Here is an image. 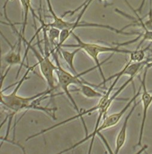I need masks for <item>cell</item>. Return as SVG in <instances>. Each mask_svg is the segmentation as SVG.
Segmentation results:
<instances>
[{"instance_id":"cell-1","label":"cell","mask_w":152,"mask_h":154,"mask_svg":"<svg viewBox=\"0 0 152 154\" xmlns=\"http://www.w3.org/2000/svg\"><path fill=\"white\" fill-rule=\"evenodd\" d=\"M37 66V64L33 66L29 67L26 73L18 82L17 86L13 91L11 93L8 95H5L2 91L0 92V99L1 103L3 106L7 109L11 111V116H13L17 113L23 110H29V109H35L38 110L44 111L50 115L49 112L52 111V109H48L46 107H41L39 105L40 100H42L46 98H47V94L52 92L53 89H49L45 91H43L41 93L38 94L32 97H23L18 95L17 91L19 89L20 86L26 79L29 72L31 70H32L35 67Z\"/></svg>"},{"instance_id":"cell-2","label":"cell","mask_w":152,"mask_h":154,"mask_svg":"<svg viewBox=\"0 0 152 154\" xmlns=\"http://www.w3.org/2000/svg\"><path fill=\"white\" fill-rule=\"evenodd\" d=\"M71 35L74 37V38L77 42V45H63L62 48H80L81 50H83L92 60L94 61V62L96 63V66L97 68H98V70L99 71V73L102 76L103 79V82L100 84L104 85V87L105 88V84H106V79L104 76V75L102 72V70L101 69V65L105 62L100 63L99 59H98V55L101 53H106V52H118V53H124V54H130L132 51H129L126 49H122L120 48L119 46H116V47H109V46H105L100 45L96 43H86L84 42L81 40V38L77 36L75 33L73 32H72Z\"/></svg>"},{"instance_id":"cell-3","label":"cell","mask_w":152,"mask_h":154,"mask_svg":"<svg viewBox=\"0 0 152 154\" xmlns=\"http://www.w3.org/2000/svg\"><path fill=\"white\" fill-rule=\"evenodd\" d=\"M58 54V52H56V51L51 53V55L54 58V60H55V63H56V65L58 67V69L55 71V73L57 76L58 86L63 90L64 93L67 95V96L68 97V98L70 99V100L72 103V104H73L74 109H76V111L79 113L80 111H79V109L78 108V106L76 104V101H74V100L72 97V96L70 94V91L68 89V88L70 85H77L78 86L79 85H80L81 84H83V83L88 84V85H90L93 87H97V86L92 85L90 83H88V82H86L85 80H84L83 79H81V76L87 73L88 72H90V71H92L93 70H95V69L97 68V67L95 66V67H93V68H92L89 70H87L85 72H83V73H81L80 74L72 75L70 73L68 72L67 71H66L65 70H64L62 68V67L61 66V64L59 63Z\"/></svg>"},{"instance_id":"cell-4","label":"cell","mask_w":152,"mask_h":154,"mask_svg":"<svg viewBox=\"0 0 152 154\" xmlns=\"http://www.w3.org/2000/svg\"><path fill=\"white\" fill-rule=\"evenodd\" d=\"M141 89H142V85L141 84L140 88L138 91V92L137 93L135 94V95L132 97V98L129 101V102L127 103V104L123 108L122 110H121L120 112L115 113H113L108 116H106L103 121L102 124L96 130H94L93 131V133H92L89 136H86L85 138H84L83 139H82L81 140L79 141L78 142L76 143V144H74L73 146L67 148V149H65L62 151H61V152H59V154H63L65 152H67L71 149H75V148L78 146L79 145H81L82 143H83L84 142L87 141L88 140H89V139L92 138V140L90 142V145L89 146V151H88V154H90L91 152L92 151V146H93V143L94 142V139L96 136V134H99L102 131L107 129V128H111L113 127H114L115 125H116L120 121V120L121 119L122 117L124 115V114L125 113V112L128 110V109L131 107V106L132 105V104L136 100L137 98H138V97L140 95L141 92Z\"/></svg>"},{"instance_id":"cell-5","label":"cell","mask_w":152,"mask_h":154,"mask_svg":"<svg viewBox=\"0 0 152 154\" xmlns=\"http://www.w3.org/2000/svg\"><path fill=\"white\" fill-rule=\"evenodd\" d=\"M20 37L23 43H25V44L26 45V49H28V51L29 49H31L33 52L36 58L37 59V64L40 66L41 73L46 80L49 86V89L54 90L57 88L55 85V80L54 77V72H55V71L58 69V67L56 65L53 64L50 60V56L51 55L50 49L49 48H44V54L41 55L31 44L35 38L34 36L29 42H28L25 40V37H22L21 35Z\"/></svg>"},{"instance_id":"cell-6","label":"cell","mask_w":152,"mask_h":154,"mask_svg":"<svg viewBox=\"0 0 152 154\" xmlns=\"http://www.w3.org/2000/svg\"><path fill=\"white\" fill-rule=\"evenodd\" d=\"M150 67L149 65V63H148L145 67L143 77V79L141 80V83L142 85V91H143V92L141 94V101L143 102V118H142L141 124V127H140L138 142V144L137 145V146L141 145L143 133H144V127H145V124H146V121L147 119L148 110L152 104V94L150 91L147 90V87H146V84L147 73L148 70L149 69Z\"/></svg>"},{"instance_id":"cell-7","label":"cell","mask_w":152,"mask_h":154,"mask_svg":"<svg viewBox=\"0 0 152 154\" xmlns=\"http://www.w3.org/2000/svg\"><path fill=\"white\" fill-rule=\"evenodd\" d=\"M140 101L137 103L136 100L134 102V105L131 109V110H130L129 113H128V115L126 116L125 121L123 123L122 127L119 131V133L117 134L116 140V149H115V151H114V154H118L120 151V150L121 149V148L124 146L125 142H126V134H127V127H128V121L129 118H131V115H132L134 110L135 109L136 107L140 104Z\"/></svg>"},{"instance_id":"cell-8","label":"cell","mask_w":152,"mask_h":154,"mask_svg":"<svg viewBox=\"0 0 152 154\" xmlns=\"http://www.w3.org/2000/svg\"><path fill=\"white\" fill-rule=\"evenodd\" d=\"M20 2L23 10V23H22V31L20 32V34L23 37H25V28L27 25V20H28V16L29 11H31L33 16L34 19V26H35V18L39 19L38 16L35 13L34 10L32 8V4H31V0H20Z\"/></svg>"},{"instance_id":"cell-9","label":"cell","mask_w":152,"mask_h":154,"mask_svg":"<svg viewBox=\"0 0 152 154\" xmlns=\"http://www.w3.org/2000/svg\"><path fill=\"white\" fill-rule=\"evenodd\" d=\"M17 43H16L14 46H11V50L4 57V60L5 62V63L9 66H12L14 65L17 64H20L23 65V62L22 61L21 55H20V49L18 50V51H16V46Z\"/></svg>"},{"instance_id":"cell-10","label":"cell","mask_w":152,"mask_h":154,"mask_svg":"<svg viewBox=\"0 0 152 154\" xmlns=\"http://www.w3.org/2000/svg\"><path fill=\"white\" fill-rule=\"evenodd\" d=\"M81 49L80 48H77L75 51L70 52L67 51H65L61 48L59 51H58V53L61 54V56L62 57L63 59L65 60V61L67 63L71 71L75 74L77 75V72L76 71L74 65V60L75 55L77 54V53L80 51Z\"/></svg>"},{"instance_id":"cell-11","label":"cell","mask_w":152,"mask_h":154,"mask_svg":"<svg viewBox=\"0 0 152 154\" xmlns=\"http://www.w3.org/2000/svg\"><path fill=\"white\" fill-rule=\"evenodd\" d=\"M92 87L93 86L86 83H83L78 86L79 91L85 97H87L88 98H101L103 96L104 94L95 90Z\"/></svg>"},{"instance_id":"cell-12","label":"cell","mask_w":152,"mask_h":154,"mask_svg":"<svg viewBox=\"0 0 152 154\" xmlns=\"http://www.w3.org/2000/svg\"><path fill=\"white\" fill-rule=\"evenodd\" d=\"M134 23H135V24H133V25H137V26H140L144 29V33L141 34L140 35H139V36L138 37V38H140L141 37L142 38L140 43H139L138 46L137 47V49H139V48L140 47V46L142 45V43L144 42H145V41L152 42V31L148 29L143 25H142V24H141V23H138L136 21H134Z\"/></svg>"},{"instance_id":"cell-13","label":"cell","mask_w":152,"mask_h":154,"mask_svg":"<svg viewBox=\"0 0 152 154\" xmlns=\"http://www.w3.org/2000/svg\"><path fill=\"white\" fill-rule=\"evenodd\" d=\"M147 50L146 49H137L135 51H132L129 55H130V61L132 62H142L144 61V59L145 58L146 54L145 51Z\"/></svg>"},{"instance_id":"cell-14","label":"cell","mask_w":152,"mask_h":154,"mask_svg":"<svg viewBox=\"0 0 152 154\" xmlns=\"http://www.w3.org/2000/svg\"><path fill=\"white\" fill-rule=\"evenodd\" d=\"M133 10H134V12L135 13V15L137 16V19H135V21H136V22H137L143 25L146 28H147L149 30L152 31V14H149V18H148V19L146 20V21L143 22V19L141 18L137 14V11L135 10H134V9H133Z\"/></svg>"},{"instance_id":"cell-15","label":"cell","mask_w":152,"mask_h":154,"mask_svg":"<svg viewBox=\"0 0 152 154\" xmlns=\"http://www.w3.org/2000/svg\"><path fill=\"white\" fill-rule=\"evenodd\" d=\"M146 1V0H142V2H141V4H140L139 8H138L137 10H136V11H137V12L141 13V11H142L143 8V7H144V4H145Z\"/></svg>"},{"instance_id":"cell-16","label":"cell","mask_w":152,"mask_h":154,"mask_svg":"<svg viewBox=\"0 0 152 154\" xmlns=\"http://www.w3.org/2000/svg\"><path fill=\"white\" fill-rule=\"evenodd\" d=\"M149 66H150V67H152V61H151V62H149Z\"/></svg>"},{"instance_id":"cell-17","label":"cell","mask_w":152,"mask_h":154,"mask_svg":"<svg viewBox=\"0 0 152 154\" xmlns=\"http://www.w3.org/2000/svg\"><path fill=\"white\" fill-rule=\"evenodd\" d=\"M101 1H107V0H100Z\"/></svg>"}]
</instances>
